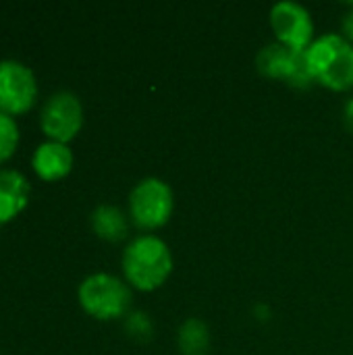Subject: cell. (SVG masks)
Returning <instances> with one entry per match:
<instances>
[{
	"label": "cell",
	"mask_w": 353,
	"mask_h": 355,
	"mask_svg": "<svg viewBox=\"0 0 353 355\" xmlns=\"http://www.w3.org/2000/svg\"><path fill=\"white\" fill-rule=\"evenodd\" d=\"M256 67L264 77L285 81L298 89H308L314 83L308 69L306 50H291L279 42L268 44L258 52Z\"/></svg>",
	"instance_id": "6"
},
{
	"label": "cell",
	"mask_w": 353,
	"mask_h": 355,
	"mask_svg": "<svg viewBox=\"0 0 353 355\" xmlns=\"http://www.w3.org/2000/svg\"><path fill=\"white\" fill-rule=\"evenodd\" d=\"M40 127L50 141L69 144L83 127V104L77 94L60 89L52 94L40 112Z\"/></svg>",
	"instance_id": "5"
},
{
	"label": "cell",
	"mask_w": 353,
	"mask_h": 355,
	"mask_svg": "<svg viewBox=\"0 0 353 355\" xmlns=\"http://www.w3.org/2000/svg\"><path fill=\"white\" fill-rule=\"evenodd\" d=\"M210 329L200 318H187L177 333V345L181 355H208L210 352Z\"/></svg>",
	"instance_id": "12"
},
{
	"label": "cell",
	"mask_w": 353,
	"mask_h": 355,
	"mask_svg": "<svg viewBox=\"0 0 353 355\" xmlns=\"http://www.w3.org/2000/svg\"><path fill=\"white\" fill-rule=\"evenodd\" d=\"M125 331L137 341H148L154 335V324L146 312H129L125 320Z\"/></svg>",
	"instance_id": "14"
},
{
	"label": "cell",
	"mask_w": 353,
	"mask_h": 355,
	"mask_svg": "<svg viewBox=\"0 0 353 355\" xmlns=\"http://www.w3.org/2000/svg\"><path fill=\"white\" fill-rule=\"evenodd\" d=\"M343 116H345V125H347V129L353 133V98H350V100L345 102Z\"/></svg>",
	"instance_id": "16"
},
{
	"label": "cell",
	"mask_w": 353,
	"mask_h": 355,
	"mask_svg": "<svg viewBox=\"0 0 353 355\" xmlns=\"http://www.w3.org/2000/svg\"><path fill=\"white\" fill-rule=\"evenodd\" d=\"M314 81L333 92L353 87V44L341 33H322L306 50Z\"/></svg>",
	"instance_id": "2"
},
{
	"label": "cell",
	"mask_w": 353,
	"mask_h": 355,
	"mask_svg": "<svg viewBox=\"0 0 353 355\" xmlns=\"http://www.w3.org/2000/svg\"><path fill=\"white\" fill-rule=\"evenodd\" d=\"M37 100V81L33 71L12 58L0 60V112L8 116L25 114Z\"/></svg>",
	"instance_id": "7"
},
{
	"label": "cell",
	"mask_w": 353,
	"mask_h": 355,
	"mask_svg": "<svg viewBox=\"0 0 353 355\" xmlns=\"http://www.w3.org/2000/svg\"><path fill=\"white\" fill-rule=\"evenodd\" d=\"M73 152L69 148V144H60V141H44L35 148L33 158H31V166L35 171V175L46 181V183H54L64 179L71 168H73Z\"/></svg>",
	"instance_id": "9"
},
{
	"label": "cell",
	"mask_w": 353,
	"mask_h": 355,
	"mask_svg": "<svg viewBox=\"0 0 353 355\" xmlns=\"http://www.w3.org/2000/svg\"><path fill=\"white\" fill-rule=\"evenodd\" d=\"M19 146V125L12 116L0 112V164H4Z\"/></svg>",
	"instance_id": "13"
},
{
	"label": "cell",
	"mask_w": 353,
	"mask_h": 355,
	"mask_svg": "<svg viewBox=\"0 0 353 355\" xmlns=\"http://www.w3.org/2000/svg\"><path fill=\"white\" fill-rule=\"evenodd\" d=\"M173 208V189L158 177L141 179L129 193V218L141 231L162 229L171 220Z\"/></svg>",
	"instance_id": "4"
},
{
	"label": "cell",
	"mask_w": 353,
	"mask_h": 355,
	"mask_svg": "<svg viewBox=\"0 0 353 355\" xmlns=\"http://www.w3.org/2000/svg\"><path fill=\"white\" fill-rule=\"evenodd\" d=\"M343 35L353 44V8L345 15V19H343Z\"/></svg>",
	"instance_id": "15"
},
{
	"label": "cell",
	"mask_w": 353,
	"mask_h": 355,
	"mask_svg": "<svg viewBox=\"0 0 353 355\" xmlns=\"http://www.w3.org/2000/svg\"><path fill=\"white\" fill-rule=\"evenodd\" d=\"M92 229L94 233L104 239V241H110V243H117V241H123L129 233V220H127V214L112 206V204H102L98 206L94 212H92Z\"/></svg>",
	"instance_id": "11"
},
{
	"label": "cell",
	"mask_w": 353,
	"mask_h": 355,
	"mask_svg": "<svg viewBox=\"0 0 353 355\" xmlns=\"http://www.w3.org/2000/svg\"><path fill=\"white\" fill-rule=\"evenodd\" d=\"M77 300L87 316L108 322L129 314L133 293L125 279L110 272H96L81 281Z\"/></svg>",
	"instance_id": "3"
},
{
	"label": "cell",
	"mask_w": 353,
	"mask_h": 355,
	"mask_svg": "<svg viewBox=\"0 0 353 355\" xmlns=\"http://www.w3.org/2000/svg\"><path fill=\"white\" fill-rule=\"evenodd\" d=\"M127 285L137 291L160 289L173 272V254L164 239L148 233L131 239L121 256Z\"/></svg>",
	"instance_id": "1"
},
{
	"label": "cell",
	"mask_w": 353,
	"mask_h": 355,
	"mask_svg": "<svg viewBox=\"0 0 353 355\" xmlns=\"http://www.w3.org/2000/svg\"><path fill=\"white\" fill-rule=\"evenodd\" d=\"M29 181L23 173L0 168V225L19 216L29 202Z\"/></svg>",
	"instance_id": "10"
},
{
	"label": "cell",
	"mask_w": 353,
	"mask_h": 355,
	"mask_svg": "<svg viewBox=\"0 0 353 355\" xmlns=\"http://www.w3.org/2000/svg\"><path fill=\"white\" fill-rule=\"evenodd\" d=\"M270 29L279 44L291 50H308L314 42V21L306 6L283 0L273 4L268 17Z\"/></svg>",
	"instance_id": "8"
}]
</instances>
